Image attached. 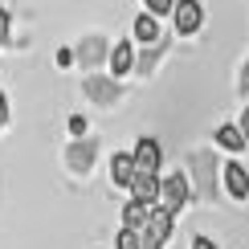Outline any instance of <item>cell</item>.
<instances>
[{
  "instance_id": "1",
  "label": "cell",
  "mask_w": 249,
  "mask_h": 249,
  "mask_svg": "<svg viewBox=\"0 0 249 249\" xmlns=\"http://www.w3.org/2000/svg\"><path fill=\"white\" fill-rule=\"evenodd\" d=\"M143 237V249H163V241H168V233H172V213L168 209H151V216H147V225L139 229Z\"/></svg>"
},
{
  "instance_id": "2",
  "label": "cell",
  "mask_w": 249,
  "mask_h": 249,
  "mask_svg": "<svg viewBox=\"0 0 249 249\" xmlns=\"http://www.w3.org/2000/svg\"><path fill=\"white\" fill-rule=\"evenodd\" d=\"M160 200H163L168 213L184 209V204H188V180H184V176H168V180L160 184Z\"/></svg>"
},
{
  "instance_id": "3",
  "label": "cell",
  "mask_w": 249,
  "mask_h": 249,
  "mask_svg": "<svg viewBox=\"0 0 249 249\" xmlns=\"http://www.w3.org/2000/svg\"><path fill=\"white\" fill-rule=\"evenodd\" d=\"M172 17H176V29H180L184 37L196 33V29H200V20H204V13H200V4H196V0H176Z\"/></svg>"
},
{
  "instance_id": "4",
  "label": "cell",
  "mask_w": 249,
  "mask_h": 249,
  "mask_svg": "<svg viewBox=\"0 0 249 249\" xmlns=\"http://www.w3.org/2000/svg\"><path fill=\"white\" fill-rule=\"evenodd\" d=\"M160 160H163L160 143H155V139H139V147H135V172H155Z\"/></svg>"
},
{
  "instance_id": "5",
  "label": "cell",
  "mask_w": 249,
  "mask_h": 249,
  "mask_svg": "<svg viewBox=\"0 0 249 249\" xmlns=\"http://www.w3.org/2000/svg\"><path fill=\"white\" fill-rule=\"evenodd\" d=\"M131 192H135V200H143V204H155V200H160V180H155V172H135V180H131Z\"/></svg>"
},
{
  "instance_id": "6",
  "label": "cell",
  "mask_w": 249,
  "mask_h": 249,
  "mask_svg": "<svg viewBox=\"0 0 249 249\" xmlns=\"http://www.w3.org/2000/svg\"><path fill=\"white\" fill-rule=\"evenodd\" d=\"M225 188H229L237 200H241V196H249V176H245L241 163H229V168H225Z\"/></svg>"
},
{
  "instance_id": "7",
  "label": "cell",
  "mask_w": 249,
  "mask_h": 249,
  "mask_svg": "<svg viewBox=\"0 0 249 249\" xmlns=\"http://www.w3.org/2000/svg\"><path fill=\"white\" fill-rule=\"evenodd\" d=\"M147 216H151V204L131 200L127 209H123V225H127V229H143V225H147Z\"/></svg>"
},
{
  "instance_id": "8",
  "label": "cell",
  "mask_w": 249,
  "mask_h": 249,
  "mask_svg": "<svg viewBox=\"0 0 249 249\" xmlns=\"http://www.w3.org/2000/svg\"><path fill=\"white\" fill-rule=\"evenodd\" d=\"M110 176H115V184L131 188V180H135V155H115V163H110Z\"/></svg>"
},
{
  "instance_id": "9",
  "label": "cell",
  "mask_w": 249,
  "mask_h": 249,
  "mask_svg": "<svg viewBox=\"0 0 249 249\" xmlns=\"http://www.w3.org/2000/svg\"><path fill=\"white\" fill-rule=\"evenodd\" d=\"M110 70H115L119 78L127 74V70H135V53H131V45H127V41H123V45H115V49H110Z\"/></svg>"
},
{
  "instance_id": "10",
  "label": "cell",
  "mask_w": 249,
  "mask_h": 249,
  "mask_svg": "<svg viewBox=\"0 0 249 249\" xmlns=\"http://www.w3.org/2000/svg\"><path fill=\"white\" fill-rule=\"evenodd\" d=\"M155 20H160V17H151V13H143L139 20H135V37H139V41H147V45H151V41L160 37V25H155Z\"/></svg>"
},
{
  "instance_id": "11",
  "label": "cell",
  "mask_w": 249,
  "mask_h": 249,
  "mask_svg": "<svg viewBox=\"0 0 249 249\" xmlns=\"http://www.w3.org/2000/svg\"><path fill=\"white\" fill-rule=\"evenodd\" d=\"M70 163H74L78 172H86L90 163H94V147H86V143H74V147H70Z\"/></svg>"
},
{
  "instance_id": "12",
  "label": "cell",
  "mask_w": 249,
  "mask_h": 249,
  "mask_svg": "<svg viewBox=\"0 0 249 249\" xmlns=\"http://www.w3.org/2000/svg\"><path fill=\"white\" fill-rule=\"evenodd\" d=\"M216 139H221V147H229V151H241L245 135L237 131V127H221V131H216Z\"/></svg>"
},
{
  "instance_id": "13",
  "label": "cell",
  "mask_w": 249,
  "mask_h": 249,
  "mask_svg": "<svg viewBox=\"0 0 249 249\" xmlns=\"http://www.w3.org/2000/svg\"><path fill=\"white\" fill-rule=\"evenodd\" d=\"M102 49H107V45H102L98 37H90L86 45H82V61H86V66H94V61H102Z\"/></svg>"
},
{
  "instance_id": "14",
  "label": "cell",
  "mask_w": 249,
  "mask_h": 249,
  "mask_svg": "<svg viewBox=\"0 0 249 249\" xmlns=\"http://www.w3.org/2000/svg\"><path fill=\"white\" fill-rule=\"evenodd\" d=\"M115 245H119V249H143V241H139V229H127V225H123Z\"/></svg>"
},
{
  "instance_id": "15",
  "label": "cell",
  "mask_w": 249,
  "mask_h": 249,
  "mask_svg": "<svg viewBox=\"0 0 249 249\" xmlns=\"http://www.w3.org/2000/svg\"><path fill=\"white\" fill-rule=\"evenodd\" d=\"M143 4H147L151 17H163V13H172V8H176V0H143Z\"/></svg>"
},
{
  "instance_id": "16",
  "label": "cell",
  "mask_w": 249,
  "mask_h": 249,
  "mask_svg": "<svg viewBox=\"0 0 249 249\" xmlns=\"http://www.w3.org/2000/svg\"><path fill=\"white\" fill-rule=\"evenodd\" d=\"M70 131H74V135H86V119L74 115V119H70Z\"/></svg>"
},
{
  "instance_id": "17",
  "label": "cell",
  "mask_w": 249,
  "mask_h": 249,
  "mask_svg": "<svg viewBox=\"0 0 249 249\" xmlns=\"http://www.w3.org/2000/svg\"><path fill=\"white\" fill-rule=\"evenodd\" d=\"M8 41V17H4V8H0V45Z\"/></svg>"
},
{
  "instance_id": "18",
  "label": "cell",
  "mask_w": 249,
  "mask_h": 249,
  "mask_svg": "<svg viewBox=\"0 0 249 249\" xmlns=\"http://www.w3.org/2000/svg\"><path fill=\"white\" fill-rule=\"evenodd\" d=\"M192 249H216V245L209 241V237H196V241H192Z\"/></svg>"
},
{
  "instance_id": "19",
  "label": "cell",
  "mask_w": 249,
  "mask_h": 249,
  "mask_svg": "<svg viewBox=\"0 0 249 249\" xmlns=\"http://www.w3.org/2000/svg\"><path fill=\"white\" fill-rule=\"evenodd\" d=\"M4 119H8V107H4V94H0V127H4Z\"/></svg>"
},
{
  "instance_id": "20",
  "label": "cell",
  "mask_w": 249,
  "mask_h": 249,
  "mask_svg": "<svg viewBox=\"0 0 249 249\" xmlns=\"http://www.w3.org/2000/svg\"><path fill=\"white\" fill-rule=\"evenodd\" d=\"M241 135H245V139H249V110H245V115H241Z\"/></svg>"
},
{
  "instance_id": "21",
  "label": "cell",
  "mask_w": 249,
  "mask_h": 249,
  "mask_svg": "<svg viewBox=\"0 0 249 249\" xmlns=\"http://www.w3.org/2000/svg\"><path fill=\"white\" fill-rule=\"evenodd\" d=\"M245 90H249V66H245Z\"/></svg>"
}]
</instances>
